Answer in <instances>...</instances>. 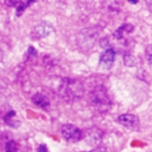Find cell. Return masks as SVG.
Wrapping results in <instances>:
<instances>
[{
    "mask_svg": "<svg viewBox=\"0 0 152 152\" xmlns=\"http://www.w3.org/2000/svg\"><path fill=\"white\" fill-rule=\"evenodd\" d=\"M89 102L91 107L99 113H106L112 106V100L103 86H96L89 94Z\"/></svg>",
    "mask_w": 152,
    "mask_h": 152,
    "instance_id": "cell-1",
    "label": "cell"
},
{
    "mask_svg": "<svg viewBox=\"0 0 152 152\" xmlns=\"http://www.w3.org/2000/svg\"><path fill=\"white\" fill-rule=\"evenodd\" d=\"M58 93L61 97L66 101V102H74L75 100L80 99L83 94V88L82 84L78 80H72V78H66L62 82L59 86Z\"/></svg>",
    "mask_w": 152,
    "mask_h": 152,
    "instance_id": "cell-2",
    "label": "cell"
},
{
    "mask_svg": "<svg viewBox=\"0 0 152 152\" xmlns=\"http://www.w3.org/2000/svg\"><path fill=\"white\" fill-rule=\"evenodd\" d=\"M61 134L69 142H77L83 138L82 131L78 127H76L75 125H72V124L63 125L61 127Z\"/></svg>",
    "mask_w": 152,
    "mask_h": 152,
    "instance_id": "cell-3",
    "label": "cell"
},
{
    "mask_svg": "<svg viewBox=\"0 0 152 152\" xmlns=\"http://www.w3.org/2000/svg\"><path fill=\"white\" fill-rule=\"evenodd\" d=\"M95 38H96V32H94V31L87 28V30H84L83 32H81V33L78 34V44L81 45V44L84 42V44H83L81 48H82L83 50H88V49H90V48L94 45Z\"/></svg>",
    "mask_w": 152,
    "mask_h": 152,
    "instance_id": "cell-4",
    "label": "cell"
},
{
    "mask_svg": "<svg viewBox=\"0 0 152 152\" xmlns=\"http://www.w3.org/2000/svg\"><path fill=\"white\" fill-rule=\"evenodd\" d=\"M118 121L126 128H129V129L139 128V119L134 114H121L118 118Z\"/></svg>",
    "mask_w": 152,
    "mask_h": 152,
    "instance_id": "cell-5",
    "label": "cell"
},
{
    "mask_svg": "<svg viewBox=\"0 0 152 152\" xmlns=\"http://www.w3.org/2000/svg\"><path fill=\"white\" fill-rule=\"evenodd\" d=\"M114 58H115L114 50L110 48H107V50H104L100 56V65L103 69H110L114 63Z\"/></svg>",
    "mask_w": 152,
    "mask_h": 152,
    "instance_id": "cell-6",
    "label": "cell"
},
{
    "mask_svg": "<svg viewBox=\"0 0 152 152\" xmlns=\"http://www.w3.org/2000/svg\"><path fill=\"white\" fill-rule=\"evenodd\" d=\"M51 30H52V28H51L48 24L42 23V24H39L38 26H36V27L32 30L31 37H32L33 39H40V38H43V37L48 36V34L51 32Z\"/></svg>",
    "mask_w": 152,
    "mask_h": 152,
    "instance_id": "cell-7",
    "label": "cell"
},
{
    "mask_svg": "<svg viewBox=\"0 0 152 152\" xmlns=\"http://www.w3.org/2000/svg\"><path fill=\"white\" fill-rule=\"evenodd\" d=\"M32 102H33L36 106H38L39 108H42V109L48 110V109L50 108V101H49V99H48L45 95H43V94H39V93L34 94V95L32 96Z\"/></svg>",
    "mask_w": 152,
    "mask_h": 152,
    "instance_id": "cell-8",
    "label": "cell"
},
{
    "mask_svg": "<svg viewBox=\"0 0 152 152\" xmlns=\"http://www.w3.org/2000/svg\"><path fill=\"white\" fill-rule=\"evenodd\" d=\"M132 31H133V25H131V24H124L119 28H116V31L113 33V36H114L115 39H124Z\"/></svg>",
    "mask_w": 152,
    "mask_h": 152,
    "instance_id": "cell-9",
    "label": "cell"
},
{
    "mask_svg": "<svg viewBox=\"0 0 152 152\" xmlns=\"http://www.w3.org/2000/svg\"><path fill=\"white\" fill-rule=\"evenodd\" d=\"M87 139L90 144H97L102 139V132L99 128H91L87 131Z\"/></svg>",
    "mask_w": 152,
    "mask_h": 152,
    "instance_id": "cell-10",
    "label": "cell"
},
{
    "mask_svg": "<svg viewBox=\"0 0 152 152\" xmlns=\"http://www.w3.org/2000/svg\"><path fill=\"white\" fill-rule=\"evenodd\" d=\"M103 5L110 12H119L122 7V0H103Z\"/></svg>",
    "mask_w": 152,
    "mask_h": 152,
    "instance_id": "cell-11",
    "label": "cell"
},
{
    "mask_svg": "<svg viewBox=\"0 0 152 152\" xmlns=\"http://www.w3.org/2000/svg\"><path fill=\"white\" fill-rule=\"evenodd\" d=\"M14 118H15V112H13V110H11V112H8L7 114H6V116H5V122L8 125V126H13V127H17L18 126V122L17 121H14Z\"/></svg>",
    "mask_w": 152,
    "mask_h": 152,
    "instance_id": "cell-12",
    "label": "cell"
},
{
    "mask_svg": "<svg viewBox=\"0 0 152 152\" xmlns=\"http://www.w3.org/2000/svg\"><path fill=\"white\" fill-rule=\"evenodd\" d=\"M34 0H24V1H20L19 5L17 6V15H21L23 12L25 11L26 7H28L31 4H33Z\"/></svg>",
    "mask_w": 152,
    "mask_h": 152,
    "instance_id": "cell-13",
    "label": "cell"
},
{
    "mask_svg": "<svg viewBox=\"0 0 152 152\" xmlns=\"http://www.w3.org/2000/svg\"><path fill=\"white\" fill-rule=\"evenodd\" d=\"M18 151H19V145L14 140L7 141L5 146V152H18Z\"/></svg>",
    "mask_w": 152,
    "mask_h": 152,
    "instance_id": "cell-14",
    "label": "cell"
},
{
    "mask_svg": "<svg viewBox=\"0 0 152 152\" xmlns=\"http://www.w3.org/2000/svg\"><path fill=\"white\" fill-rule=\"evenodd\" d=\"M145 55H146V59L150 64H152V45H148L146 48V51H145Z\"/></svg>",
    "mask_w": 152,
    "mask_h": 152,
    "instance_id": "cell-15",
    "label": "cell"
},
{
    "mask_svg": "<svg viewBox=\"0 0 152 152\" xmlns=\"http://www.w3.org/2000/svg\"><path fill=\"white\" fill-rule=\"evenodd\" d=\"M5 5L6 6H10V7H13V6H18L20 0H4Z\"/></svg>",
    "mask_w": 152,
    "mask_h": 152,
    "instance_id": "cell-16",
    "label": "cell"
},
{
    "mask_svg": "<svg viewBox=\"0 0 152 152\" xmlns=\"http://www.w3.org/2000/svg\"><path fill=\"white\" fill-rule=\"evenodd\" d=\"M88 152H108V150L106 147H103V146H99V147H95V148H93V150H90Z\"/></svg>",
    "mask_w": 152,
    "mask_h": 152,
    "instance_id": "cell-17",
    "label": "cell"
},
{
    "mask_svg": "<svg viewBox=\"0 0 152 152\" xmlns=\"http://www.w3.org/2000/svg\"><path fill=\"white\" fill-rule=\"evenodd\" d=\"M37 152H49L48 147L44 145V144H40L38 147H37Z\"/></svg>",
    "mask_w": 152,
    "mask_h": 152,
    "instance_id": "cell-18",
    "label": "cell"
},
{
    "mask_svg": "<svg viewBox=\"0 0 152 152\" xmlns=\"http://www.w3.org/2000/svg\"><path fill=\"white\" fill-rule=\"evenodd\" d=\"M146 5H147V7L152 11V0H146Z\"/></svg>",
    "mask_w": 152,
    "mask_h": 152,
    "instance_id": "cell-19",
    "label": "cell"
},
{
    "mask_svg": "<svg viewBox=\"0 0 152 152\" xmlns=\"http://www.w3.org/2000/svg\"><path fill=\"white\" fill-rule=\"evenodd\" d=\"M128 1H129L131 4H137V2H138V0H128Z\"/></svg>",
    "mask_w": 152,
    "mask_h": 152,
    "instance_id": "cell-20",
    "label": "cell"
},
{
    "mask_svg": "<svg viewBox=\"0 0 152 152\" xmlns=\"http://www.w3.org/2000/svg\"><path fill=\"white\" fill-rule=\"evenodd\" d=\"M18 152H19V151H18Z\"/></svg>",
    "mask_w": 152,
    "mask_h": 152,
    "instance_id": "cell-21",
    "label": "cell"
}]
</instances>
